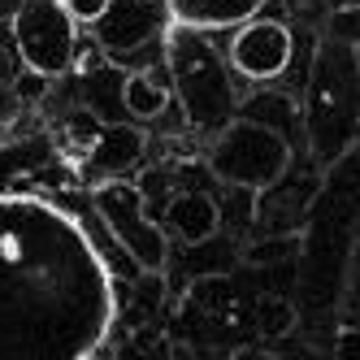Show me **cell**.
<instances>
[{"label": "cell", "instance_id": "1", "mask_svg": "<svg viewBox=\"0 0 360 360\" xmlns=\"http://www.w3.org/2000/svg\"><path fill=\"white\" fill-rule=\"evenodd\" d=\"M113 313L87 230L44 200L0 195V360H91Z\"/></svg>", "mask_w": 360, "mask_h": 360}, {"label": "cell", "instance_id": "2", "mask_svg": "<svg viewBox=\"0 0 360 360\" xmlns=\"http://www.w3.org/2000/svg\"><path fill=\"white\" fill-rule=\"evenodd\" d=\"M360 126V70L347 44L321 39L313 70H308V100H304V139L321 165H334L352 152Z\"/></svg>", "mask_w": 360, "mask_h": 360}, {"label": "cell", "instance_id": "3", "mask_svg": "<svg viewBox=\"0 0 360 360\" xmlns=\"http://www.w3.org/2000/svg\"><path fill=\"white\" fill-rule=\"evenodd\" d=\"M165 44V74L183 100V113L195 131H221L239 117V91H235V74H230L226 57L217 53V44L200 31H161Z\"/></svg>", "mask_w": 360, "mask_h": 360}, {"label": "cell", "instance_id": "4", "mask_svg": "<svg viewBox=\"0 0 360 360\" xmlns=\"http://www.w3.org/2000/svg\"><path fill=\"white\" fill-rule=\"evenodd\" d=\"M291 157H295L291 139L282 135L278 126L252 122V117H235L230 126H221L209 143V169L226 187L256 191V195L274 191L282 178H287Z\"/></svg>", "mask_w": 360, "mask_h": 360}, {"label": "cell", "instance_id": "5", "mask_svg": "<svg viewBox=\"0 0 360 360\" xmlns=\"http://www.w3.org/2000/svg\"><path fill=\"white\" fill-rule=\"evenodd\" d=\"M91 200H96L100 221L109 226V235L131 252V261L143 274H161L165 261H169V239H165V230L148 217L143 187L126 183V178H105V183L91 187Z\"/></svg>", "mask_w": 360, "mask_h": 360}, {"label": "cell", "instance_id": "6", "mask_svg": "<svg viewBox=\"0 0 360 360\" xmlns=\"http://www.w3.org/2000/svg\"><path fill=\"white\" fill-rule=\"evenodd\" d=\"M13 44L27 70L57 79L74 65L79 53V27L70 22V13L57 0H22V9L13 13Z\"/></svg>", "mask_w": 360, "mask_h": 360}, {"label": "cell", "instance_id": "7", "mask_svg": "<svg viewBox=\"0 0 360 360\" xmlns=\"http://www.w3.org/2000/svg\"><path fill=\"white\" fill-rule=\"evenodd\" d=\"M291 31L282 22H269V18H252L248 27H239L226 44V65L230 74H239L248 83H274L282 70L291 65Z\"/></svg>", "mask_w": 360, "mask_h": 360}, {"label": "cell", "instance_id": "8", "mask_svg": "<svg viewBox=\"0 0 360 360\" xmlns=\"http://www.w3.org/2000/svg\"><path fill=\"white\" fill-rule=\"evenodd\" d=\"M269 0H165V22L178 31H239Z\"/></svg>", "mask_w": 360, "mask_h": 360}, {"label": "cell", "instance_id": "9", "mask_svg": "<svg viewBox=\"0 0 360 360\" xmlns=\"http://www.w3.org/2000/svg\"><path fill=\"white\" fill-rule=\"evenodd\" d=\"M169 230L183 243H209L217 230H221V213H217V200L204 195V191H178L165 209Z\"/></svg>", "mask_w": 360, "mask_h": 360}, {"label": "cell", "instance_id": "10", "mask_svg": "<svg viewBox=\"0 0 360 360\" xmlns=\"http://www.w3.org/2000/svg\"><path fill=\"white\" fill-rule=\"evenodd\" d=\"M139 157H143V131H131V126H96V131H91V143H87L91 174L117 178L126 165H135Z\"/></svg>", "mask_w": 360, "mask_h": 360}, {"label": "cell", "instance_id": "11", "mask_svg": "<svg viewBox=\"0 0 360 360\" xmlns=\"http://www.w3.org/2000/svg\"><path fill=\"white\" fill-rule=\"evenodd\" d=\"M122 105H126V113L139 117V122L161 117L165 105H169V74H165V79H161V74H126Z\"/></svg>", "mask_w": 360, "mask_h": 360}, {"label": "cell", "instance_id": "12", "mask_svg": "<svg viewBox=\"0 0 360 360\" xmlns=\"http://www.w3.org/2000/svg\"><path fill=\"white\" fill-rule=\"evenodd\" d=\"M256 334H261V339H287V334L300 326V308L287 300V295H261L256 300Z\"/></svg>", "mask_w": 360, "mask_h": 360}, {"label": "cell", "instance_id": "13", "mask_svg": "<svg viewBox=\"0 0 360 360\" xmlns=\"http://www.w3.org/2000/svg\"><path fill=\"white\" fill-rule=\"evenodd\" d=\"M174 356V343L161 326H139L126 343V360H169Z\"/></svg>", "mask_w": 360, "mask_h": 360}, {"label": "cell", "instance_id": "14", "mask_svg": "<svg viewBox=\"0 0 360 360\" xmlns=\"http://www.w3.org/2000/svg\"><path fill=\"white\" fill-rule=\"evenodd\" d=\"M326 39L356 48V44H360V5H352V9H330V27H326Z\"/></svg>", "mask_w": 360, "mask_h": 360}, {"label": "cell", "instance_id": "15", "mask_svg": "<svg viewBox=\"0 0 360 360\" xmlns=\"http://www.w3.org/2000/svg\"><path fill=\"white\" fill-rule=\"evenodd\" d=\"M57 5L70 13L74 27H100L105 13L113 9V0H57Z\"/></svg>", "mask_w": 360, "mask_h": 360}, {"label": "cell", "instance_id": "16", "mask_svg": "<svg viewBox=\"0 0 360 360\" xmlns=\"http://www.w3.org/2000/svg\"><path fill=\"white\" fill-rule=\"evenodd\" d=\"M13 91H18V100H27V105H39V100L48 96V79H44V74H35V70H22Z\"/></svg>", "mask_w": 360, "mask_h": 360}, {"label": "cell", "instance_id": "17", "mask_svg": "<svg viewBox=\"0 0 360 360\" xmlns=\"http://www.w3.org/2000/svg\"><path fill=\"white\" fill-rule=\"evenodd\" d=\"M334 360H360V326L334 330Z\"/></svg>", "mask_w": 360, "mask_h": 360}, {"label": "cell", "instance_id": "18", "mask_svg": "<svg viewBox=\"0 0 360 360\" xmlns=\"http://www.w3.org/2000/svg\"><path fill=\"white\" fill-rule=\"evenodd\" d=\"M100 65H105V53H100V48H96V53H91V48H83V61H79V70L87 74V70H100Z\"/></svg>", "mask_w": 360, "mask_h": 360}, {"label": "cell", "instance_id": "19", "mask_svg": "<svg viewBox=\"0 0 360 360\" xmlns=\"http://www.w3.org/2000/svg\"><path fill=\"white\" fill-rule=\"evenodd\" d=\"M230 360H282V356H274V352H261V347H243V352H235Z\"/></svg>", "mask_w": 360, "mask_h": 360}, {"label": "cell", "instance_id": "20", "mask_svg": "<svg viewBox=\"0 0 360 360\" xmlns=\"http://www.w3.org/2000/svg\"><path fill=\"white\" fill-rule=\"evenodd\" d=\"M22 9V0H0V18H13Z\"/></svg>", "mask_w": 360, "mask_h": 360}, {"label": "cell", "instance_id": "21", "mask_svg": "<svg viewBox=\"0 0 360 360\" xmlns=\"http://www.w3.org/2000/svg\"><path fill=\"white\" fill-rule=\"evenodd\" d=\"M291 5H295V9H300V5H317V0H291Z\"/></svg>", "mask_w": 360, "mask_h": 360}, {"label": "cell", "instance_id": "22", "mask_svg": "<svg viewBox=\"0 0 360 360\" xmlns=\"http://www.w3.org/2000/svg\"><path fill=\"white\" fill-rule=\"evenodd\" d=\"M135 5H152V0H135Z\"/></svg>", "mask_w": 360, "mask_h": 360}]
</instances>
